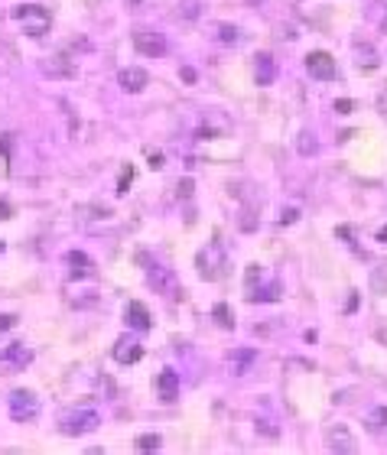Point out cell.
<instances>
[{"instance_id":"1","label":"cell","mask_w":387,"mask_h":455,"mask_svg":"<svg viewBox=\"0 0 387 455\" xmlns=\"http://www.w3.org/2000/svg\"><path fill=\"white\" fill-rule=\"evenodd\" d=\"M101 426V417H98L95 407H72L62 413V419H59V429L66 433V436H85V433H95V429Z\"/></svg>"},{"instance_id":"2","label":"cell","mask_w":387,"mask_h":455,"mask_svg":"<svg viewBox=\"0 0 387 455\" xmlns=\"http://www.w3.org/2000/svg\"><path fill=\"white\" fill-rule=\"evenodd\" d=\"M13 17L23 27V33L33 39H43L52 29V13L46 7H39V3H23V7L13 10Z\"/></svg>"},{"instance_id":"3","label":"cell","mask_w":387,"mask_h":455,"mask_svg":"<svg viewBox=\"0 0 387 455\" xmlns=\"http://www.w3.org/2000/svg\"><path fill=\"white\" fill-rule=\"evenodd\" d=\"M196 267H198V274L205 276V280H218L221 270H225V247L218 244V241L205 244L196 257Z\"/></svg>"},{"instance_id":"4","label":"cell","mask_w":387,"mask_h":455,"mask_svg":"<svg viewBox=\"0 0 387 455\" xmlns=\"http://www.w3.org/2000/svg\"><path fill=\"white\" fill-rule=\"evenodd\" d=\"M7 407H10V417L17 419V423H29V419H36V413H39V400H36L33 390L17 387L13 394H10Z\"/></svg>"},{"instance_id":"5","label":"cell","mask_w":387,"mask_h":455,"mask_svg":"<svg viewBox=\"0 0 387 455\" xmlns=\"http://www.w3.org/2000/svg\"><path fill=\"white\" fill-rule=\"evenodd\" d=\"M306 72L312 78H319V82H335L339 78V66H335V59L329 52H309L306 56Z\"/></svg>"},{"instance_id":"6","label":"cell","mask_w":387,"mask_h":455,"mask_svg":"<svg viewBox=\"0 0 387 455\" xmlns=\"http://www.w3.org/2000/svg\"><path fill=\"white\" fill-rule=\"evenodd\" d=\"M133 49L147 59H160L170 52V43H166L163 33H137V36H133Z\"/></svg>"},{"instance_id":"7","label":"cell","mask_w":387,"mask_h":455,"mask_svg":"<svg viewBox=\"0 0 387 455\" xmlns=\"http://www.w3.org/2000/svg\"><path fill=\"white\" fill-rule=\"evenodd\" d=\"M111 358L117 361V364H137V361L143 358V345L133 338V335H121V338L114 341Z\"/></svg>"},{"instance_id":"8","label":"cell","mask_w":387,"mask_h":455,"mask_svg":"<svg viewBox=\"0 0 387 455\" xmlns=\"http://www.w3.org/2000/svg\"><path fill=\"white\" fill-rule=\"evenodd\" d=\"M326 446L332 449V452H345V455H351V452H358V442H355V436H351V429L349 426H329L326 429Z\"/></svg>"},{"instance_id":"9","label":"cell","mask_w":387,"mask_h":455,"mask_svg":"<svg viewBox=\"0 0 387 455\" xmlns=\"http://www.w3.org/2000/svg\"><path fill=\"white\" fill-rule=\"evenodd\" d=\"M33 361V351L27 348V345H7V348L0 351V368L3 371H23Z\"/></svg>"},{"instance_id":"10","label":"cell","mask_w":387,"mask_h":455,"mask_svg":"<svg viewBox=\"0 0 387 455\" xmlns=\"http://www.w3.org/2000/svg\"><path fill=\"white\" fill-rule=\"evenodd\" d=\"M147 82H150V75H147L140 66H131V68H121V72H117V85H121L124 91H131V95L143 91Z\"/></svg>"},{"instance_id":"11","label":"cell","mask_w":387,"mask_h":455,"mask_svg":"<svg viewBox=\"0 0 387 455\" xmlns=\"http://www.w3.org/2000/svg\"><path fill=\"white\" fill-rule=\"evenodd\" d=\"M124 322L131 325L133 332H150L153 319H150V313H147V306L133 299V303H127V309H124Z\"/></svg>"},{"instance_id":"12","label":"cell","mask_w":387,"mask_h":455,"mask_svg":"<svg viewBox=\"0 0 387 455\" xmlns=\"http://www.w3.org/2000/svg\"><path fill=\"white\" fill-rule=\"evenodd\" d=\"M150 286L156 290V293L170 296V299H180V283H176V274H170V270H150Z\"/></svg>"},{"instance_id":"13","label":"cell","mask_w":387,"mask_h":455,"mask_svg":"<svg viewBox=\"0 0 387 455\" xmlns=\"http://www.w3.org/2000/svg\"><path fill=\"white\" fill-rule=\"evenodd\" d=\"M156 397L163 400V403H176V397H180V378H176V371H163L160 378H156Z\"/></svg>"},{"instance_id":"14","label":"cell","mask_w":387,"mask_h":455,"mask_svg":"<svg viewBox=\"0 0 387 455\" xmlns=\"http://www.w3.org/2000/svg\"><path fill=\"white\" fill-rule=\"evenodd\" d=\"M254 78L261 85H274L277 66H274V56H270V52H257L254 56Z\"/></svg>"},{"instance_id":"15","label":"cell","mask_w":387,"mask_h":455,"mask_svg":"<svg viewBox=\"0 0 387 455\" xmlns=\"http://www.w3.org/2000/svg\"><path fill=\"white\" fill-rule=\"evenodd\" d=\"M68 267H72V276H98V267L95 260L88 254H82V251H68Z\"/></svg>"},{"instance_id":"16","label":"cell","mask_w":387,"mask_h":455,"mask_svg":"<svg viewBox=\"0 0 387 455\" xmlns=\"http://www.w3.org/2000/svg\"><path fill=\"white\" fill-rule=\"evenodd\" d=\"M355 59H358V68L361 72H378V66H381V59H378V52L371 46H355Z\"/></svg>"},{"instance_id":"17","label":"cell","mask_w":387,"mask_h":455,"mask_svg":"<svg viewBox=\"0 0 387 455\" xmlns=\"http://www.w3.org/2000/svg\"><path fill=\"white\" fill-rule=\"evenodd\" d=\"M368 286H371V293H374V296H387V264L374 267V274H371Z\"/></svg>"},{"instance_id":"18","label":"cell","mask_w":387,"mask_h":455,"mask_svg":"<svg viewBox=\"0 0 387 455\" xmlns=\"http://www.w3.org/2000/svg\"><path fill=\"white\" fill-rule=\"evenodd\" d=\"M264 283V270L257 264H251L247 267V286H244V293H247V299H254V293H257V286Z\"/></svg>"},{"instance_id":"19","label":"cell","mask_w":387,"mask_h":455,"mask_svg":"<svg viewBox=\"0 0 387 455\" xmlns=\"http://www.w3.org/2000/svg\"><path fill=\"white\" fill-rule=\"evenodd\" d=\"M212 319H215L221 329H235V315H231L228 303H215V309H212Z\"/></svg>"},{"instance_id":"20","label":"cell","mask_w":387,"mask_h":455,"mask_svg":"<svg viewBox=\"0 0 387 455\" xmlns=\"http://www.w3.org/2000/svg\"><path fill=\"white\" fill-rule=\"evenodd\" d=\"M133 446L140 449V452H153V449L163 446V436H160V433H143V436L133 439Z\"/></svg>"},{"instance_id":"21","label":"cell","mask_w":387,"mask_h":455,"mask_svg":"<svg viewBox=\"0 0 387 455\" xmlns=\"http://www.w3.org/2000/svg\"><path fill=\"white\" fill-rule=\"evenodd\" d=\"M62 66H68L66 59L59 56V59H49L46 62V75H56V78H75V72L72 68H62Z\"/></svg>"},{"instance_id":"22","label":"cell","mask_w":387,"mask_h":455,"mask_svg":"<svg viewBox=\"0 0 387 455\" xmlns=\"http://www.w3.org/2000/svg\"><path fill=\"white\" fill-rule=\"evenodd\" d=\"M365 426H371V429H384L387 426V407H374L365 417Z\"/></svg>"},{"instance_id":"23","label":"cell","mask_w":387,"mask_h":455,"mask_svg":"<svg viewBox=\"0 0 387 455\" xmlns=\"http://www.w3.org/2000/svg\"><path fill=\"white\" fill-rule=\"evenodd\" d=\"M300 153L302 156L316 153V137H312V133H300Z\"/></svg>"},{"instance_id":"24","label":"cell","mask_w":387,"mask_h":455,"mask_svg":"<svg viewBox=\"0 0 387 455\" xmlns=\"http://www.w3.org/2000/svg\"><path fill=\"white\" fill-rule=\"evenodd\" d=\"M215 33L221 36V43H228V46H231V43H238V29L235 27H215Z\"/></svg>"},{"instance_id":"25","label":"cell","mask_w":387,"mask_h":455,"mask_svg":"<svg viewBox=\"0 0 387 455\" xmlns=\"http://www.w3.org/2000/svg\"><path fill=\"white\" fill-rule=\"evenodd\" d=\"M374 107H378L381 117H387V85L378 91V98H374Z\"/></svg>"},{"instance_id":"26","label":"cell","mask_w":387,"mask_h":455,"mask_svg":"<svg viewBox=\"0 0 387 455\" xmlns=\"http://www.w3.org/2000/svg\"><path fill=\"white\" fill-rule=\"evenodd\" d=\"M296 218H300V211H296V209H284V211H280V225H293V221H296Z\"/></svg>"},{"instance_id":"27","label":"cell","mask_w":387,"mask_h":455,"mask_svg":"<svg viewBox=\"0 0 387 455\" xmlns=\"http://www.w3.org/2000/svg\"><path fill=\"white\" fill-rule=\"evenodd\" d=\"M133 182V166H124V176H121V182H117V189H127V186H131Z\"/></svg>"},{"instance_id":"28","label":"cell","mask_w":387,"mask_h":455,"mask_svg":"<svg viewBox=\"0 0 387 455\" xmlns=\"http://www.w3.org/2000/svg\"><path fill=\"white\" fill-rule=\"evenodd\" d=\"M13 322H17V315H0V332L13 329Z\"/></svg>"},{"instance_id":"29","label":"cell","mask_w":387,"mask_h":455,"mask_svg":"<svg viewBox=\"0 0 387 455\" xmlns=\"http://www.w3.org/2000/svg\"><path fill=\"white\" fill-rule=\"evenodd\" d=\"M335 111H339V114H349L351 111V101H335Z\"/></svg>"},{"instance_id":"30","label":"cell","mask_w":387,"mask_h":455,"mask_svg":"<svg viewBox=\"0 0 387 455\" xmlns=\"http://www.w3.org/2000/svg\"><path fill=\"white\" fill-rule=\"evenodd\" d=\"M345 309H349V313H355V309H358V293L349 296V306H345Z\"/></svg>"},{"instance_id":"31","label":"cell","mask_w":387,"mask_h":455,"mask_svg":"<svg viewBox=\"0 0 387 455\" xmlns=\"http://www.w3.org/2000/svg\"><path fill=\"white\" fill-rule=\"evenodd\" d=\"M374 338H378V341H381V345H387V325H381L378 332H374Z\"/></svg>"},{"instance_id":"32","label":"cell","mask_w":387,"mask_h":455,"mask_svg":"<svg viewBox=\"0 0 387 455\" xmlns=\"http://www.w3.org/2000/svg\"><path fill=\"white\" fill-rule=\"evenodd\" d=\"M378 241H381V244L387 241V228H381V231H378Z\"/></svg>"},{"instance_id":"33","label":"cell","mask_w":387,"mask_h":455,"mask_svg":"<svg viewBox=\"0 0 387 455\" xmlns=\"http://www.w3.org/2000/svg\"><path fill=\"white\" fill-rule=\"evenodd\" d=\"M7 215H10V209L7 205H0V218H7Z\"/></svg>"},{"instance_id":"34","label":"cell","mask_w":387,"mask_h":455,"mask_svg":"<svg viewBox=\"0 0 387 455\" xmlns=\"http://www.w3.org/2000/svg\"><path fill=\"white\" fill-rule=\"evenodd\" d=\"M381 33H387V20H384V23H381Z\"/></svg>"},{"instance_id":"35","label":"cell","mask_w":387,"mask_h":455,"mask_svg":"<svg viewBox=\"0 0 387 455\" xmlns=\"http://www.w3.org/2000/svg\"><path fill=\"white\" fill-rule=\"evenodd\" d=\"M0 251H3V244H0Z\"/></svg>"}]
</instances>
